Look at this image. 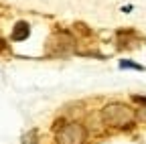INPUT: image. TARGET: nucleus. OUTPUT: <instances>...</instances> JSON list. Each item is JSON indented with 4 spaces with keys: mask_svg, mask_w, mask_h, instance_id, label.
<instances>
[{
    "mask_svg": "<svg viewBox=\"0 0 146 144\" xmlns=\"http://www.w3.org/2000/svg\"><path fill=\"white\" fill-rule=\"evenodd\" d=\"M104 120L110 126H130L134 122V112L124 104H110L104 108Z\"/></svg>",
    "mask_w": 146,
    "mask_h": 144,
    "instance_id": "nucleus-1",
    "label": "nucleus"
},
{
    "mask_svg": "<svg viewBox=\"0 0 146 144\" xmlns=\"http://www.w3.org/2000/svg\"><path fill=\"white\" fill-rule=\"evenodd\" d=\"M85 128L81 124H63L57 130V144H83L85 142Z\"/></svg>",
    "mask_w": 146,
    "mask_h": 144,
    "instance_id": "nucleus-2",
    "label": "nucleus"
},
{
    "mask_svg": "<svg viewBox=\"0 0 146 144\" xmlns=\"http://www.w3.org/2000/svg\"><path fill=\"white\" fill-rule=\"evenodd\" d=\"M27 37H29V25H27V23H18V25L14 27L12 39H14V41H23V39H27Z\"/></svg>",
    "mask_w": 146,
    "mask_h": 144,
    "instance_id": "nucleus-3",
    "label": "nucleus"
},
{
    "mask_svg": "<svg viewBox=\"0 0 146 144\" xmlns=\"http://www.w3.org/2000/svg\"><path fill=\"white\" fill-rule=\"evenodd\" d=\"M120 67H128V69H142L140 65H136V63H130V61H122V63H120Z\"/></svg>",
    "mask_w": 146,
    "mask_h": 144,
    "instance_id": "nucleus-4",
    "label": "nucleus"
},
{
    "mask_svg": "<svg viewBox=\"0 0 146 144\" xmlns=\"http://www.w3.org/2000/svg\"><path fill=\"white\" fill-rule=\"evenodd\" d=\"M2 49H4V41H2V39H0V51H2Z\"/></svg>",
    "mask_w": 146,
    "mask_h": 144,
    "instance_id": "nucleus-5",
    "label": "nucleus"
}]
</instances>
